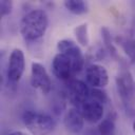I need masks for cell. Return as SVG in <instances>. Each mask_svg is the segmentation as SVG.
Returning <instances> with one entry per match:
<instances>
[{
  "label": "cell",
  "instance_id": "6da1fadb",
  "mask_svg": "<svg viewBox=\"0 0 135 135\" xmlns=\"http://www.w3.org/2000/svg\"><path fill=\"white\" fill-rule=\"evenodd\" d=\"M49 25V17L43 9H32L26 13L20 21V34L27 41L41 38Z\"/></svg>",
  "mask_w": 135,
  "mask_h": 135
},
{
  "label": "cell",
  "instance_id": "7a4b0ae2",
  "mask_svg": "<svg viewBox=\"0 0 135 135\" xmlns=\"http://www.w3.org/2000/svg\"><path fill=\"white\" fill-rule=\"evenodd\" d=\"M22 121L33 135H47L56 126L51 115L33 110H26L22 114Z\"/></svg>",
  "mask_w": 135,
  "mask_h": 135
},
{
  "label": "cell",
  "instance_id": "3957f363",
  "mask_svg": "<svg viewBox=\"0 0 135 135\" xmlns=\"http://www.w3.org/2000/svg\"><path fill=\"white\" fill-rule=\"evenodd\" d=\"M116 88L127 113L135 115V80L130 71H121L116 76Z\"/></svg>",
  "mask_w": 135,
  "mask_h": 135
},
{
  "label": "cell",
  "instance_id": "277c9868",
  "mask_svg": "<svg viewBox=\"0 0 135 135\" xmlns=\"http://www.w3.org/2000/svg\"><path fill=\"white\" fill-rule=\"evenodd\" d=\"M57 50L59 53L69 57L73 63L74 73H79L84 64V58L79 45L71 39H62L57 43Z\"/></svg>",
  "mask_w": 135,
  "mask_h": 135
},
{
  "label": "cell",
  "instance_id": "5b68a950",
  "mask_svg": "<svg viewBox=\"0 0 135 135\" xmlns=\"http://www.w3.org/2000/svg\"><path fill=\"white\" fill-rule=\"evenodd\" d=\"M25 69V58H24V53L20 49H14L8 57V62H7V70H6V75L7 79L11 82H18L24 72Z\"/></svg>",
  "mask_w": 135,
  "mask_h": 135
},
{
  "label": "cell",
  "instance_id": "8992f818",
  "mask_svg": "<svg viewBox=\"0 0 135 135\" xmlns=\"http://www.w3.org/2000/svg\"><path fill=\"white\" fill-rule=\"evenodd\" d=\"M31 85L46 95L52 89V80L45 68L39 62H33L31 66Z\"/></svg>",
  "mask_w": 135,
  "mask_h": 135
},
{
  "label": "cell",
  "instance_id": "52a82bcc",
  "mask_svg": "<svg viewBox=\"0 0 135 135\" xmlns=\"http://www.w3.org/2000/svg\"><path fill=\"white\" fill-rule=\"evenodd\" d=\"M80 114L82 115L83 119L90 123L100 122L103 117V104L98 100L92 98L90 96L89 99L83 101L78 108H76Z\"/></svg>",
  "mask_w": 135,
  "mask_h": 135
},
{
  "label": "cell",
  "instance_id": "ba28073f",
  "mask_svg": "<svg viewBox=\"0 0 135 135\" xmlns=\"http://www.w3.org/2000/svg\"><path fill=\"white\" fill-rule=\"evenodd\" d=\"M85 80L93 89H102L109 83L107 69L98 63H91L85 69Z\"/></svg>",
  "mask_w": 135,
  "mask_h": 135
},
{
  "label": "cell",
  "instance_id": "9c48e42d",
  "mask_svg": "<svg viewBox=\"0 0 135 135\" xmlns=\"http://www.w3.org/2000/svg\"><path fill=\"white\" fill-rule=\"evenodd\" d=\"M52 71L55 77L63 81L69 80L75 74L71 59L61 53L54 56L52 61Z\"/></svg>",
  "mask_w": 135,
  "mask_h": 135
},
{
  "label": "cell",
  "instance_id": "30bf717a",
  "mask_svg": "<svg viewBox=\"0 0 135 135\" xmlns=\"http://www.w3.org/2000/svg\"><path fill=\"white\" fill-rule=\"evenodd\" d=\"M68 93H69V99L71 103L75 108H78L83 101L90 98L91 91L89 90L85 82L79 79H74V80H71L69 83Z\"/></svg>",
  "mask_w": 135,
  "mask_h": 135
},
{
  "label": "cell",
  "instance_id": "8fae6325",
  "mask_svg": "<svg viewBox=\"0 0 135 135\" xmlns=\"http://www.w3.org/2000/svg\"><path fill=\"white\" fill-rule=\"evenodd\" d=\"M63 124L69 132L77 134L82 131L84 126V119L76 108H72L64 113Z\"/></svg>",
  "mask_w": 135,
  "mask_h": 135
},
{
  "label": "cell",
  "instance_id": "7c38bea8",
  "mask_svg": "<svg viewBox=\"0 0 135 135\" xmlns=\"http://www.w3.org/2000/svg\"><path fill=\"white\" fill-rule=\"evenodd\" d=\"M64 7L74 15H83L88 13V3L82 0H66L63 2Z\"/></svg>",
  "mask_w": 135,
  "mask_h": 135
},
{
  "label": "cell",
  "instance_id": "4fadbf2b",
  "mask_svg": "<svg viewBox=\"0 0 135 135\" xmlns=\"http://www.w3.org/2000/svg\"><path fill=\"white\" fill-rule=\"evenodd\" d=\"M74 34H75L78 44H80L81 46H86L89 44L90 37H89V32H88V25L85 23H82L76 26L74 30Z\"/></svg>",
  "mask_w": 135,
  "mask_h": 135
},
{
  "label": "cell",
  "instance_id": "5bb4252c",
  "mask_svg": "<svg viewBox=\"0 0 135 135\" xmlns=\"http://www.w3.org/2000/svg\"><path fill=\"white\" fill-rule=\"evenodd\" d=\"M115 131V122L112 118L107 117L98 124V132L100 135H113Z\"/></svg>",
  "mask_w": 135,
  "mask_h": 135
},
{
  "label": "cell",
  "instance_id": "9a60e30c",
  "mask_svg": "<svg viewBox=\"0 0 135 135\" xmlns=\"http://www.w3.org/2000/svg\"><path fill=\"white\" fill-rule=\"evenodd\" d=\"M101 37H102V41H103V43H104L105 49H107L112 55L115 56V55L117 54V53H116V49H115V46H114V44H113V42H112L111 33H110V31H109L108 27H105V26L101 27Z\"/></svg>",
  "mask_w": 135,
  "mask_h": 135
},
{
  "label": "cell",
  "instance_id": "2e32d148",
  "mask_svg": "<svg viewBox=\"0 0 135 135\" xmlns=\"http://www.w3.org/2000/svg\"><path fill=\"white\" fill-rule=\"evenodd\" d=\"M90 96L96 100H98L99 102H101L102 104H104L108 101V96L105 94V92H103L101 89H93L91 91Z\"/></svg>",
  "mask_w": 135,
  "mask_h": 135
},
{
  "label": "cell",
  "instance_id": "e0dca14e",
  "mask_svg": "<svg viewBox=\"0 0 135 135\" xmlns=\"http://www.w3.org/2000/svg\"><path fill=\"white\" fill-rule=\"evenodd\" d=\"M13 11V2L8 0H1L0 1V13L1 16H6L11 14Z\"/></svg>",
  "mask_w": 135,
  "mask_h": 135
},
{
  "label": "cell",
  "instance_id": "ac0fdd59",
  "mask_svg": "<svg viewBox=\"0 0 135 135\" xmlns=\"http://www.w3.org/2000/svg\"><path fill=\"white\" fill-rule=\"evenodd\" d=\"M8 135H28V134H25L24 132H21V131H14V132H11Z\"/></svg>",
  "mask_w": 135,
  "mask_h": 135
},
{
  "label": "cell",
  "instance_id": "d6986e66",
  "mask_svg": "<svg viewBox=\"0 0 135 135\" xmlns=\"http://www.w3.org/2000/svg\"><path fill=\"white\" fill-rule=\"evenodd\" d=\"M133 131H134V134H135V120L133 121Z\"/></svg>",
  "mask_w": 135,
  "mask_h": 135
}]
</instances>
